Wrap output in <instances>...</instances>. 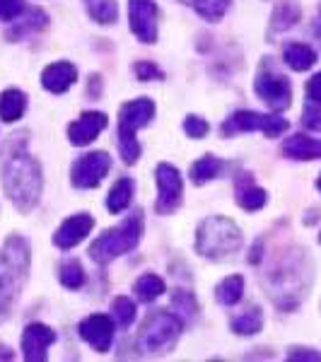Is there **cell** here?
I'll list each match as a JSON object with an SVG mask.
<instances>
[{
	"label": "cell",
	"mask_w": 321,
	"mask_h": 362,
	"mask_svg": "<svg viewBox=\"0 0 321 362\" xmlns=\"http://www.w3.org/2000/svg\"><path fill=\"white\" fill-rule=\"evenodd\" d=\"M235 198L244 210H261L266 206L268 194L261 186H256L252 174H242L235 184Z\"/></svg>",
	"instance_id": "cell-18"
},
{
	"label": "cell",
	"mask_w": 321,
	"mask_h": 362,
	"mask_svg": "<svg viewBox=\"0 0 321 362\" xmlns=\"http://www.w3.org/2000/svg\"><path fill=\"white\" fill-rule=\"evenodd\" d=\"M283 155L290 157V160L297 162H309V160H319L321 157V143L317 138L302 136V133H295L283 143Z\"/></svg>",
	"instance_id": "cell-16"
},
{
	"label": "cell",
	"mask_w": 321,
	"mask_h": 362,
	"mask_svg": "<svg viewBox=\"0 0 321 362\" xmlns=\"http://www.w3.org/2000/svg\"><path fill=\"white\" fill-rule=\"evenodd\" d=\"M307 97H309V102L321 104V70L307 83Z\"/></svg>",
	"instance_id": "cell-37"
},
{
	"label": "cell",
	"mask_w": 321,
	"mask_h": 362,
	"mask_svg": "<svg viewBox=\"0 0 321 362\" xmlns=\"http://www.w3.org/2000/svg\"><path fill=\"white\" fill-rule=\"evenodd\" d=\"M32 251L25 237L13 235L0 249V324L10 317L17 297L27 283Z\"/></svg>",
	"instance_id": "cell-2"
},
{
	"label": "cell",
	"mask_w": 321,
	"mask_h": 362,
	"mask_svg": "<svg viewBox=\"0 0 321 362\" xmlns=\"http://www.w3.org/2000/svg\"><path fill=\"white\" fill-rule=\"evenodd\" d=\"M131 198H133V181L124 177V179L116 181L112 186V191H109L107 208L112 210V213H121V210H126L131 206Z\"/></svg>",
	"instance_id": "cell-24"
},
{
	"label": "cell",
	"mask_w": 321,
	"mask_h": 362,
	"mask_svg": "<svg viewBox=\"0 0 321 362\" xmlns=\"http://www.w3.org/2000/svg\"><path fill=\"white\" fill-rule=\"evenodd\" d=\"M225 169H227V162L218 160V157H213V155H206L198 162H194V167H191V179H194L196 184H206L210 179H218Z\"/></svg>",
	"instance_id": "cell-21"
},
{
	"label": "cell",
	"mask_w": 321,
	"mask_h": 362,
	"mask_svg": "<svg viewBox=\"0 0 321 362\" xmlns=\"http://www.w3.org/2000/svg\"><path fill=\"white\" fill-rule=\"evenodd\" d=\"M136 75H138V80H143V83H148V80H153V78L155 80L165 78V73H162V70L150 61H138L136 63Z\"/></svg>",
	"instance_id": "cell-35"
},
{
	"label": "cell",
	"mask_w": 321,
	"mask_h": 362,
	"mask_svg": "<svg viewBox=\"0 0 321 362\" xmlns=\"http://www.w3.org/2000/svg\"><path fill=\"white\" fill-rule=\"evenodd\" d=\"M140 235H143V215H140V210H136L119 227L107 230L102 237H97L95 244L90 247V256L97 264H109V261L119 259V256L136 249Z\"/></svg>",
	"instance_id": "cell-4"
},
{
	"label": "cell",
	"mask_w": 321,
	"mask_h": 362,
	"mask_svg": "<svg viewBox=\"0 0 321 362\" xmlns=\"http://www.w3.org/2000/svg\"><path fill=\"white\" fill-rule=\"evenodd\" d=\"M3 186L8 198L22 213H29L39 203L42 186H44L42 167L25 150V133H22V140H17V136H13V143L5 150Z\"/></svg>",
	"instance_id": "cell-1"
},
{
	"label": "cell",
	"mask_w": 321,
	"mask_h": 362,
	"mask_svg": "<svg viewBox=\"0 0 321 362\" xmlns=\"http://www.w3.org/2000/svg\"><path fill=\"white\" fill-rule=\"evenodd\" d=\"M242 247V232L232 220L223 215H213V218L203 220L196 232V251L206 259L220 261L232 256Z\"/></svg>",
	"instance_id": "cell-3"
},
{
	"label": "cell",
	"mask_w": 321,
	"mask_h": 362,
	"mask_svg": "<svg viewBox=\"0 0 321 362\" xmlns=\"http://www.w3.org/2000/svg\"><path fill=\"white\" fill-rule=\"evenodd\" d=\"M172 305H174V309H177V312H182L186 319L196 317V312H198V305H196L194 295H191V293H184V290H177V293H174Z\"/></svg>",
	"instance_id": "cell-32"
},
{
	"label": "cell",
	"mask_w": 321,
	"mask_h": 362,
	"mask_svg": "<svg viewBox=\"0 0 321 362\" xmlns=\"http://www.w3.org/2000/svg\"><path fill=\"white\" fill-rule=\"evenodd\" d=\"M302 124L312 131H321V104L309 102L305 107V114H302Z\"/></svg>",
	"instance_id": "cell-34"
},
{
	"label": "cell",
	"mask_w": 321,
	"mask_h": 362,
	"mask_svg": "<svg viewBox=\"0 0 321 362\" xmlns=\"http://www.w3.org/2000/svg\"><path fill=\"white\" fill-rule=\"evenodd\" d=\"M25 13V0H0V22H13Z\"/></svg>",
	"instance_id": "cell-33"
},
{
	"label": "cell",
	"mask_w": 321,
	"mask_h": 362,
	"mask_svg": "<svg viewBox=\"0 0 321 362\" xmlns=\"http://www.w3.org/2000/svg\"><path fill=\"white\" fill-rule=\"evenodd\" d=\"M155 179H157V203H155V210L160 215H172L174 210L179 208L182 203V191H184V184H182V177H179V169L162 162L155 172Z\"/></svg>",
	"instance_id": "cell-8"
},
{
	"label": "cell",
	"mask_w": 321,
	"mask_h": 362,
	"mask_svg": "<svg viewBox=\"0 0 321 362\" xmlns=\"http://www.w3.org/2000/svg\"><path fill=\"white\" fill-rule=\"evenodd\" d=\"M184 131L189 133L191 138H206V133L210 131V126L201 119V116H186Z\"/></svg>",
	"instance_id": "cell-36"
},
{
	"label": "cell",
	"mask_w": 321,
	"mask_h": 362,
	"mask_svg": "<svg viewBox=\"0 0 321 362\" xmlns=\"http://www.w3.org/2000/svg\"><path fill=\"white\" fill-rule=\"evenodd\" d=\"M155 116V102L148 97L133 99L121 107L119 112V153L124 157L126 165H133L140 157V145L136 140V133L143 126H148Z\"/></svg>",
	"instance_id": "cell-5"
},
{
	"label": "cell",
	"mask_w": 321,
	"mask_h": 362,
	"mask_svg": "<svg viewBox=\"0 0 321 362\" xmlns=\"http://www.w3.org/2000/svg\"><path fill=\"white\" fill-rule=\"evenodd\" d=\"M92 227H95L92 215H87V213L73 215V218H68L66 223L56 230L54 244H56V247H61V249H73L75 244H80L87 235H90Z\"/></svg>",
	"instance_id": "cell-15"
},
{
	"label": "cell",
	"mask_w": 321,
	"mask_h": 362,
	"mask_svg": "<svg viewBox=\"0 0 321 362\" xmlns=\"http://www.w3.org/2000/svg\"><path fill=\"white\" fill-rule=\"evenodd\" d=\"M288 360H309V362H319L321 355L307 348H295L293 353H288Z\"/></svg>",
	"instance_id": "cell-38"
},
{
	"label": "cell",
	"mask_w": 321,
	"mask_h": 362,
	"mask_svg": "<svg viewBox=\"0 0 321 362\" xmlns=\"http://www.w3.org/2000/svg\"><path fill=\"white\" fill-rule=\"evenodd\" d=\"M242 293H244V278L242 276H230L225 278L223 283L215 288V297H218L220 305L225 307H232L242 300Z\"/></svg>",
	"instance_id": "cell-25"
},
{
	"label": "cell",
	"mask_w": 321,
	"mask_h": 362,
	"mask_svg": "<svg viewBox=\"0 0 321 362\" xmlns=\"http://www.w3.org/2000/svg\"><path fill=\"white\" fill-rule=\"evenodd\" d=\"M283 58L290 68L300 70V73L302 70H309L314 63H317V54H314V49L307 44H288L283 51Z\"/></svg>",
	"instance_id": "cell-20"
},
{
	"label": "cell",
	"mask_w": 321,
	"mask_h": 362,
	"mask_svg": "<svg viewBox=\"0 0 321 362\" xmlns=\"http://www.w3.org/2000/svg\"><path fill=\"white\" fill-rule=\"evenodd\" d=\"M78 331L97 353H107V350L112 348L114 321L109 319L107 314H92V317H87L85 321H80Z\"/></svg>",
	"instance_id": "cell-12"
},
{
	"label": "cell",
	"mask_w": 321,
	"mask_h": 362,
	"mask_svg": "<svg viewBox=\"0 0 321 362\" xmlns=\"http://www.w3.org/2000/svg\"><path fill=\"white\" fill-rule=\"evenodd\" d=\"M56 341V331L44 324H29L22 334V355L27 362H44L46 348Z\"/></svg>",
	"instance_id": "cell-13"
},
{
	"label": "cell",
	"mask_w": 321,
	"mask_h": 362,
	"mask_svg": "<svg viewBox=\"0 0 321 362\" xmlns=\"http://www.w3.org/2000/svg\"><path fill=\"white\" fill-rule=\"evenodd\" d=\"M46 15L42 13V10H37V8H32V10H27L25 17H22L17 25L10 29L8 32V37L10 39H22V37H27V34H32V32H39V29H44L46 27Z\"/></svg>",
	"instance_id": "cell-23"
},
{
	"label": "cell",
	"mask_w": 321,
	"mask_h": 362,
	"mask_svg": "<svg viewBox=\"0 0 321 362\" xmlns=\"http://www.w3.org/2000/svg\"><path fill=\"white\" fill-rule=\"evenodd\" d=\"M314 37L319 39V44H321V13L317 17V22H314Z\"/></svg>",
	"instance_id": "cell-39"
},
{
	"label": "cell",
	"mask_w": 321,
	"mask_h": 362,
	"mask_svg": "<svg viewBox=\"0 0 321 362\" xmlns=\"http://www.w3.org/2000/svg\"><path fill=\"white\" fill-rule=\"evenodd\" d=\"M58 278H61V283L66 285V288L78 290V288H83V283H85V271H83V266H80L78 259H68L61 264Z\"/></svg>",
	"instance_id": "cell-29"
},
{
	"label": "cell",
	"mask_w": 321,
	"mask_h": 362,
	"mask_svg": "<svg viewBox=\"0 0 321 362\" xmlns=\"http://www.w3.org/2000/svg\"><path fill=\"white\" fill-rule=\"evenodd\" d=\"M109 167H112V157L107 153H87L70 169V181L78 189H95L107 177Z\"/></svg>",
	"instance_id": "cell-9"
},
{
	"label": "cell",
	"mask_w": 321,
	"mask_h": 362,
	"mask_svg": "<svg viewBox=\"0 0 321 362\" xmlns=\"http://www.w3.org/2000/svg\"><path fill=\"white\" fill-rule=\"evenodd\" d=\"M297 22H300V5L293 3V0H280L276 13H273V29L283 32V29H290Z\"/></svg>",
	"instance_id": "cell-27"
},
{
	"label": "cell",
	"mask_w": 321,
	"mask_h": 362,
	"mask_svg": "<svg viewBox=\"0 0 321 362\" xmlns=\"http://www.w3.org/2000/svg\"><path fill=\"white\" fill-rule=\"evenodd\" d=\"M254 90L273 112L288 109L290 99H293V90H290L288 78H283V75H278V73H271V70H261L254 83Z\"/></svg>",
	"instance_id": "cell-10"
},
{
	"label": "cell",
	"mask_w": 321,
	"mask_h": 362,
	"mask_svg": "<svg viewBox=\"0 0 321 362\" xmlns=\"http://www.w3.org/2000/svg\"><path fill=\"white\" fill-rule=\"evenodd\" d=\"M131 32L143 44L157 42V5L155 0H128Z\"/></svg>",
	"instance_id": "cell-11"
},
{
	"label": "cell",
	"mask_w": 321,
	"mask_h": 362,
	"mask_svg": "<svg viewBox=\"0 0 321 362\" xmlns=\"http://www.w3.org/2000/svg\"><path fill=\"white\" fill-rule=\"evenodd\" d=\"M184 3L191 5L208 22H218L227 13V8H230V0H184Z\"/></svg>",
	"instance_id": "cell-28"
},
{
	"label": "cell",
	"mask_w": 321,
	"mask_h": 362,
	"mask_svg": "<svg viewBox=\"0 0 321 362\" xmlns=\"http://www.w3.org/2000/svg\"><path fill=\"white\" fill-rule=\"evenodd\" d=\"M107 128V114L102 112H85L80 116L75 124L68 126V138L73 145H78V148H85V145H90L92 140H95L99 133Z\"/></svg>",
	"instance_id": "cell-14"
},
{
	"label": "cell",
	"mask_w": 321,
	"mask_h": 362,
	"mask_svg": "<svg viewBox=\"0 0 321 362\" xmlns=\"http://www.w3.org/2000/svg\"><path fill=\"white\" fill-rule=\"evenodd\" d=\"M112 312L114 319L119 321V326H124V329H128L133 324V319H136V305L128 297H116L112 302Z\"/></svg>",
	"instance_id": "cell-31"
},
{
	"label": "cell",
	"mask_w": 321,
	"mask_h": 362,
	"mask_svg": "<svg viewBox=\"0 0 321 362\" xmlns=\"http://www.w3.org/2000/svg\"><path fill=\"white\" fill-rule=\"evenodd\" d=\"M317 186H319V191H321V177H319V181H317Z\"/></svg>",
	"instance_id": "cell-40"
},
{
	"label": "cell",
	"mask_w": 321,
	"mask_h": 362,
	"mask_svg": "<svg viewBox=\"0 0 321 362\" xmlns=\"http://www.w3.org/2000/svg\"><path fill=\"white\" fill-rule=\"evenodd\" d=\"M319 242H321V235H319Z\"/></svg>",
	"instance_id": "cell-41"
},
{
	"label": "cell",
	"mask_w": 321,
	"mask_h": 362,
	"mask_svg": "<svg viewBox=\"0 0 321 362\" xmlns=\"http://www.w3.org/2000/svg\"><path fill=\"white\" fill-rule=\"evenodd\" d=\"M261 326H264V314H261L259 307H249L244 309L239 317H235V321H232V331L239 336H254L261 331Z\"/></svg>",
	"instance_id": "cell-22"
},
{
	"label": "cell",
	"mask_w": 321,
	"mask_h": 362,
	"mask_svg": "<svg viewBox=\"0 0 321 362\" xmlns=\"http://www.w3.org/2000/svg\"><path fill=\"white\" fill-rule=\"evenodd\" d=\"M136 293H138V297L143 302H153L162 293H165V283H162V278H157V276H153V273H148V276H140L138 278Z\"/></svg>",
	"instance_id": "cell-30"
},
{
	"label": "cell",
	"mask_w": 321,
	"mask_h": 362,
	"mask_svg": "<svg viewBox=\"0 0 321 362\" xmlns=\"http://www.w3.org/2000/svg\"><path fill=\"white\" fill-rule=\"evenodd\" d=\"M182 336V324L174 314L157 309V312L148 314V319L143 321L138 334V348L145 355H162L167 350L174 348V343Z\"/></svg>",
	"instance_id": "cell-6"
},
{
	"label": "cell",
	"mask_w": 321,
	"mask_h": 362,
	"mask_svg": "<svg viewBox=\"0 0 321 362\" xmlns=\"http://www.w3.org/2000/svg\"><path fill=\"white\" fill-rule=\"evenodd\" d=\"M87 13L99 25H114L116 17H119V8H116V0H85Z\"/></svg>",
	"instance_id": "cell-26"
},
{
	"label": "cell",
	"mask_w": 321,
	"mask_h": 362,
	"mask_svg": "<svg viewBox=\"0 0 321 362\" xmlns=\"http://www.w3.org/2000/svg\"><path fill=\"white\" fill-rule=\"evenodd\" d=\"M75 78H78V70H75L73 63L58 61V63L49 66L42 73V85L49 92H56V95H61V92H66L68 87L75 83Z\"/></svg>",
	"instance_id": "cell-17"
},
{
	"label": "cell",
	"mask_w": 321,
	"mask_h": 362,
	"mask_svg": "<svg viewBox=\"0 0 321 362\" xmlns=\"http://www.w3.org/2000/svg\"><path fill=\"white\" fill-rule=\"evenodd\" d=\"M27 109V97L22 90H5L3 95H0V119L5 121V124H13V121L20 119L22 114H25Z\"/></svg>",
	"instance_id": "cell-19"
},
{
	"label": "cell",
	"mask_w": 321,
	"mask_h": 362,
	"mask_svg": "<svg viewBox=\"0 0 321 362\" xmlns=\"http://www.w3.org/2000/svg\"><path fill=\"white\" fill-rule=\"evenodd\" d=\"M288 121L280 116H268L259 112H249V109H239L223 124V136H235V133H247V131H261L268 138H278L280 133L288 131Z\"/></svg>",
	"instance_id": "cell-7"
}]
</instances>
